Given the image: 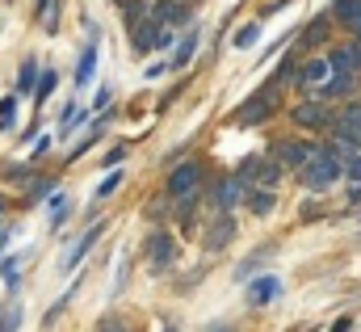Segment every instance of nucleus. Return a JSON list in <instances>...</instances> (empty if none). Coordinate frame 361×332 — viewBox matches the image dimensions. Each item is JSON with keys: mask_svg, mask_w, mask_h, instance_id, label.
<instances>
[{"mask_svg": "<svg viewBox=\"0 0 361 332\" xmlns=\"http://www.w3.org/2000/svg\"><path fill=\"white\" fill-rule=\"evenodd\" d=\"M315 152H319V148H311L307 139H281V143H277V152H273V160H277V165H286V168H302Z\"/></svg>", "mask_w": 361, "mask_h": 332, "instance_id": "39448f33", "label": "nucleus"}, {"mask_svg": "<svg viewBox=\"0 0 361 332\" xmlns=\"http://www.w3.org/2000/svg\"><path fill=\"white\" fill-rule=\"evenodd\" d=\"M13 114H17V97H4V101H0V131L13 122Z\"/></svg>", "mask_w": 361, "mask_h": 332, "instance_id": "c85d7f7f", "label": "nucleus"}, {"mask_svg": "<svg viewBox=\"0 0 361 332\" xmlns=\"http://www.w3.org/2000/svg\"><path fill=\"white\" fill-rule=\"evenodd\" d=\"M55 81H59V76H55V72H51V68H47V72H42V76H38V101H47V97H51V93H55Z\"/></svg>", "mask_w": 361, "mask_h": 332, "instance_id": "bb28decb", "label": "nucleus"}, {"mask_svg": "<svg viewBox=\"0 0 361 332\" xmlns=\"http://www.w3.org/2000/svg\"><path fill=\"white\" fill-rule=\"evenodd\" d=\"M152 21H160V25H185L189 21V4L185 0H156L152 4Z\"/></svg>", "mask_w": 361, "mask_h": 332, "instance_id": "0eeeda50", "label": "nucleus"}, {"mask_svg": "<svg viewBox=\"0 0 361 332\" xmlns=\"http://www.w3.org/2000/svg\"><path fill=\"white\" fill-rule=\"evenodd\" d=\"M97 332H126V324H122V320H114V316H109V320H101V324H97Z\"/></svg>", "mask_w": 361, "mask_h": 332, "instance_id": "473e14b6", "label": "nucleus"}, {"mask_svg": "<svg viewBox=\"0 0 361 332\" xmlns=\"http://www.w3.org/2000/svg\"><path fill=\"white\" fill-rule=\"evenodd\" d=\"M122 17H126V25H139L147 17V4L143 0H122Z\"/></svg>", "mask_w": 361, "mask_h": 332, "instance_id": "5701e85b", "label": "nucleus"}, {"mask_svg": "<svg viewBox=\"0 0 361 332\" xmlns=\"http://www.w3.org/2000/svg\"><path fill=\"white\" fill-rule=\"evenodd\" d=\"M349 177L361 185V156H353V160H349Z\"/></svg>", "mask_w": 361, "mask_h": 332, "instance_id": "72a5a7b5", "label": "nucleus"}, {"mask_svg": "<svg viewBox=\"0 0 361 332\" xmlns=\"http://www.w3.org/2000/svg\"><path fill=\"white\" fill-rule=\"evenodd\" d=\"M17 88H21V93L38 88V64H34V59H25V64H21V76H17Z\"/></svg>", "mask_w": 361, "mask_h": 332, "instance_id": "4be33fe9", "label": "nucleus"}, {"mask_svg": "<svg viewBox=\"0 0 361 332\" xmlns=\"http://www.w3.org/2000/svg\"><path fill=\"white\" fill-rule=\"evenodd\" d=\"M118 185H122V172H109V177H105V181L97 185V198H109V194H114Z\"/></svg>", "mask_w": 361, "mask_h": 332, "instance_id": "cd10ccee", "label": "nucleus"}, {"mask_svg": "<svg viewBox=\"0 0 361 332\" xmlns=\"http://www.w3.org/2000/svg\"><path fill=\"white\" fill-rule=\"evenodd\" d=\"M257 38H261V30H257V25H244V30H235V47H240V51H248Z\"/></svg>", "mask_w": 361, "mask_h": 332, "instance_id": "a878e982", "label": "nucleus"}, {"mask_svg": "<svg viewBox=\"0 0 361 332\" xmlns=\"http://www.w3.org/2000/svg\"><path fill=\"white\" fill-rule=\"evenodd\" d=\"M357 47H361V42H357Z\"/></svg>", "mask_w": 361, "mask_h": 332, "instance_id": "4c0bfd02", "label": "nucleus"}, {"mask_svg": "<svg viewBox=\"0 0 361 332\" xmlns=\"http://www.w3.org/2000/svg\"><path fill=\"white\" fill-rule=\"evenodd\" d=\"M197 181H202V165L189 160V165L173 168V177H169V194H173V198H185V194L197 189Z\"/></svg>", "mask_w": 361, "mask_h": 332, "instance_id": "423d86ee", "label": "nucleus"}, {"mask_svg": "<svg viewBox=\"0 0 361 332\" xmlns=\"http://www.w3.org/2000/svg\"><path fill=\"white\" fill-rule=\"evenodd\" d=\"M248 206H252V215H273L277 194H273V189H252V194H248Z\"/></svg>", "mask_w": 361, "mask_h": 332, "instance_id": "dca6fc26", "label": "nucleus"}, {"mask_svg": "<svg viewBox=\"0 0 361 332\" xmlns=\"http://www.w3.org/2000/svg\"><path fill=\"white\" fill-rule=\"evenodd\" d=\"M0 215H4V202H0Z\"/></svg>", "mask_w": 361, "mask_h": 332, "instance_id": "e433bc0d", "label": "nucleus"}, {"mask_svg": "<svg viewBox=\"0 0 361 332\" xmlns=\"http://www.w3.org/2000/svg\"><path fill=\"white\" fill-rule=\"evenodd\" d=\"M17 320H21V312H17V307H13V312H8V316H4V320H0V332H17Z\"/></svg>", "mask_w": 361, "mask_h": 332, "instance_id": "7c9ffc66", "label": "nucleus"}, {"mask_svg": "<svg viewBox=\"0 0 361 332\" xmlns=\"http://www.w3.org/2000/svg\"><path fill=\"white\" fill-rule=\"evenodd\" d=\"M227 240H235V219H231V215H223V219L206 232V249L219 252V249H227Z\"/></svg>", "mask_w": 361, "mask_h": 332, "instance_id": "f8f14e48", "label": "nucleus"}, {"mask_svg": "<svg viewBox=\"0 0 361 332\" xmlns=\"http://www.w3.org/2000/svg\"><path fill=\"white\" fill-rule=\"evenodd\" d=\"M38 21L55 34L59 30V0H38Z\"/></svg>", "mask_w": 361, "mask_h": 332, "instance_id": "6ab92c4d", "label": "nucleus"}, {"mask_svg": "<svg viewBox=\"0 0 361 332\" xmlns=\"http://www.w3.org/2000/svg\"><path fill=\"white\" fill-rule=\"evenodd\" d=\"M353 34H357V42H361V17H357V21H353Z\"/></svg>", "mask_w": 361, "mask_h": 332, "instance_id": "f704fd0d", "label": "nucleus"}, {"mask_svg": "<svg viewBox=\"0 0 361 332\" xmlns=\"http://www.w3.org/2000/svg\"><path fill=\"white\" fill-rule=\"evenodd\" d=\"M328 25H332V13L315 17V21L302 30V38H298V42H302V47H319V42H324V34H328Z\"/></svg>", "mask_w": 361, "mask_h": 332, "instance_id": "2eb2a0df", "label": "nucleus"}, {"mask_svg": "<svg viewBox=\"0 0 361 332\" xmlns=\"http://www.w3.org/2000/svg\"><path fill=\"white\" fill-rule=\"evenodd\" d=\"M332 13H336L341 21H349V25H353V21L361 17V0H336V8H332Z\"/></svg>", "mask_w": 361, "mask_h": 332, "instance_id": "b1692460", "label": "nucleus"}, {"mask_svg": "<svg viewBox=\"0 0 361 332\" xmlns=\"http://www.w3.org/2000/svg\"><path fill=\"white\" fill-rule=\"evenodd\" d=\"M240 189H244V177H227V181H219V189H214L210 206H214V211H227V206H235V202H240Z\"/></svg>", "mask_w": 361, "mask_h": 332, "instance_id": "1a4fd4ad", "label": "nucleus"}, {"mask_svg": "<svg viewBox=\"0 0 361 332\" xmlns=\"http://www.w3.org/2000/svg\"><path fill=\"white\" fill-rule=\"evenodd\" d=\"M353 81H357V76H341V72H332L328 84H324V97H349V93H353Z\"/></svg>", "mask_w": 361, "mask_h": 332, "instance_id": "f3484780", "label": "nucleus"}, {"mask_svg": "<svg viewBox=\"0 0 361 332\" xmlns=\"http://www.w3.org/2000/svg\"><path fill=\"white\" fill-rule=\"evenodd\" d=\"M298 172H302V185L319 194V189H332V185L345 177V160H341V156L328 148V152H315V156L298 168Z\"/></svg>", "mask_w": 361, "mask_h": 332, "instance_id": "f257e3e1", "label": "nucleus"}, {"mask_svg": "<svg viewBox=\"0 0 361 332\" xmlns=\"http://www.w3.org/2000/svg\"><path fill=\"white\" fill-rule=\"evenodd\" d=\"M248 295H252V303H269L273 295H277V278H257Z\"/></svg>", "mask_w": 361, "mask_h": 332, "instance_id": "aec40b11", "label": "nucleus"}, {"mask_svg": "<svg viewBox=\"0 0 361 332\" xmlns=\"http://www.w3.org/2000/svg\"><path fill=\"white\" fill-rule=\"evenodd\" d=\"M210 332H235V328H227V324H219V328H210Z\"/></svg>", "mask_w": 361, "mask_h": 332, "instance_id": "c9c22d12", "label": "nucleus"}, {"mask_svg": "<svg viewBox=\"0 0 361 332\" xmlns=\"http://www.w3.org/2000/svg\"><path fill=\"white\" fill-rule=\"evenodd\" d=\"M147 252H152V265H156V269H164V265H173L177 244H173V236H169V232H156V236H152V244H147Z\"/></svg>", "mask_w": 361, "mask_h": 332, "instance_id": "9d476101", "label": "nucleus"}, {"mask_svg": "<svg viewBox=\"0 0 361 332\" xmlns=\"http://www.w3.org/2000/svg\"><path fill=\"white\" fill-rule=\"evenodd\" d=\"M244 172H248V177H257V181H265V185H273V181L281 177V165H277V160H248Z\"/></svg>", "mask_w": 361, "mask_h": 332, "instance_id": "4468645a", "label": "nucleus"}, {"mask_svg": "<svg viewBox=\"0 0 361 332\" xmlns=\"http://www.w3.org/2000/svg\"><path fill=\"white\" fill-rule=\"evenodd\" d=\"M290 118L298 122V126H307V131H328L336 118H332V105H324V101H298L294 109H290Z\"/></svg>", "mask_w": 361, "mask_h": 332, "instance_id": "7ed1b4c3", "label": "nucleus"}, {"mask_svg": "<svg viewBox=\"0 0 361 332\" xmlns=\"http://www.w3.org/2000/svg\"><path fill=\"white\" fill-rule=\"evenodd\" d=\"M328 76H332V64H328V59H311V64H302V68H298V81L311 84V88H324Z\"/></svg>", "mask_w": 361, "mask_h": 332, "instance_id": "ddd939ff", "label": "nucleus"}, {"mask_svg": "<svg viewBox=\"0 0 361 332\" xmlns=\"http://www.w3.org/2000/svg\"><path fill=\"white\" fill-rule=\"evenodd\" d=\"M130 30H135V42H130V47H135L139 55H147V51H169V47H173V30L160 25V21H147V17H143V21L130 25Z\"/></svg>", "mask_w": 361, "mask_h": 332, "instance_id": "f03ea898", "label": "nucleus"}, {"mask_svg": "<svg viewBox=\"0 0 361 332\" xmlns=\"http://www.w3.org/2000/svg\"><path fill=\"white\" fill-rule=\"evenodd\" d=\"M97 236H101V227H89V232H85V236H80V240H76V244L68 249V256L59 261V269H63V273H72V269L80 265V256H85V252L92 249V244H97Z\"/></svg>", "mask_w": 361, "mask_h": 332, "instance_id": "9b49d317", "label": "nucleus"}, {"mask_svg": "<svg viewBox=\"0 0 361 332\" xmlns=\"http://www.w3.org/2000/svg\"><path fill=\"white\" fill-rule=\"evenodd\" d=\"M328 64H332V72H341V76H357L361 72V47H336V51L328 55Z\"/></svg>", "mask_w": 361, "mask_h": 332, "instance_id": "6e6552de", "label": "nucleus"}, {"mask_svg": "<svg viewBox=\"0 0 361 332\" xmlns=\"http://www.w3.org/2000/svg\"><path fill=\"white\" fill-rule=\"evenodd\" d=\"M345 126L357 131V139H361V105H349V109H345Z\"/></svg>", "mask_w": 361, "mask_h": 332, "instance_id": "c756f323", "label": "nucleus"}, {"mask_svg": "<svg viewBox=\"0 0 361 332\" xmlns=\"http://www.w3.org/2000/svg\"><path fill=\"white\" fill-rule=\"evenodd\" d=\"M197 38H202V30H189V34H185V42L177 47V59H173L177 68H185V64L193 59V47H197Z\"/></svg>", "mask_w": 361, "mask_h": 332, "instance_id": "412c9836", "label": "nucleus"}, {"mask_svg": "<svg viewBox=\"0 0 361 332\" xmlns=\"http://www.w3.org/2000/svg\"><path fill=\"white\" fill-rule=\"evenodd\" d=\"M273 109H277V84H269V88H261V93H252V97L244 101V109H240L235 118L252 126V122H261V118H269Z\"/></svg>", "mask_w": 361, "mask_h": 332, "instance_id": "20e7f679", "label": "nucleus"}, {"mask_svg": "<svg viewBox=\"0 0 361 332\" xmlns=\"http://www.w3.org/2000/svg\"><path fill=\"white\" fill-rule=\"evenodd\" d=\"M0 273H4V282L13 286V282H17V256H13V261H4V265H0Z\"/></svg>", "mask_w": 361, "mask_h": 332, "instance_id": "2f4dec72", "label": "nucleus"}, {"mask_svg": "<svg viewBox=\"0 0 361 332\" xmlns=\"http://www.w3.org/2000/svg\"><path fill=\"white\" fill-rule=\"evenodd\" d=\"M68 206H72L68 194H55V198H51V227H59V223L68 219Z\"/></svg>", "mask_w": 361, "mask_h": 332, "instance_id": "393cba45", "label": "nucleus"}, {"mask_svg": "<svg viewBox=\"0 0 361 332\" xmlns=\"http://www.w3.org/2000/svg\"><path fill=\"white\" fill-rule=\"evenodd\" d=\"M92 68H97V42L85 47V55H80V64H76V84H89L92 81Z\"/></svg>", "mask_w": 361, "mask_h": 332, "instance_id": "a211bd4d", "label": "nucleus"}]
</instances>
